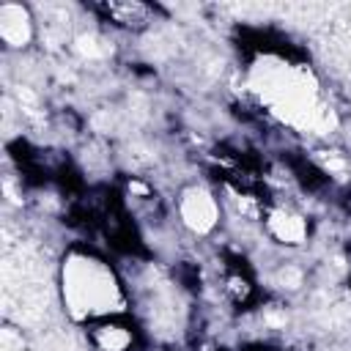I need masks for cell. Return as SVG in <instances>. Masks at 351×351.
I'll return each mask as SVG.
<instances>
[{"instance_id": "obj_5", "label": "cell", "mask_w": 351, "mask_h": 351, "mask_svg": "<svg viewBox=\"0 0 351 351\" xmlns=\"http://www.w3.org/2000/svg\"><path fill=\"white\" fill-rule=\"evenodd\" d=\"M36 36V19L30 16V8L5 3L0 5V38L8 49H25L30 47Z\"/></svg>"}, {"instance_id": "obj_6", "label": "cell", "mask_w": 351, "mask_h": 351, "mask_svg": "<svg viewBox=\"0 0 351 351\" xmlns=\"http://www.w3.org/2000/svg\"><path fill=\"white\" fill-rule=\"evenodd\" d=\"M93 11L104 14V22L123 30H143L151 19V5L143 3H107V5H96Z\"/></svg>"}, {"instance_id": "obj_3", "label": "cell", "mask_w": 351, "mask_h": 351, "mask_svg": "<svg viewBox=\"0 0 351 351\" xmlns=\"http://www.w3.org/2000/svg\"><path fill=\"white\" fill-rule=\"evenodd\" d=\"M178 219L195 236H211L222 225V200L206 184H186L178 192Z\"/></svg>"}, {"instance_id": "obj_2", "label": "cell", "mask_w": 351, "mask_h": 351, "mask_svg": "<svg viewBox=\"0 0 351 351\" xmlns=\"http://www.w3.org/2000/svg\"><path fill=\"white\" fill-rule=\"evenodd\" d=\"M261 230L271 244L282 250H299L313 239V219L293 197H269Z\"/></svg>"}, {"instance_id": "obj_4", "label": "cell", "mask_w": 351, "mask_h": 351, "mask_svg": "<svg viewBox=\"0 0 351 351\" xmlns=\"http://www.w3.org/2000/svg\"><path fill=\"white\" fill-rule=\"evenodd\" d=\"M85 337L93 351H137L140 326L129 315H112V318L88 324Z\"/></svg>"}, {"instance_id": "obj_1", "label": "cell", "mask_w": 351, "mask_h": 351, "mask_svg": "<svg viewBox=\"0 0 351 351\" xmlns=\"http://www.w3.org/2000/svg\"><path fill=\"white\" fill-rule=\"evenodd\" d=\"M60 302L74 324H93L112 315H126L132 293L121 271L93 247L74 244L66 250L58 271Z\"/></svg>"}]
</instances>
